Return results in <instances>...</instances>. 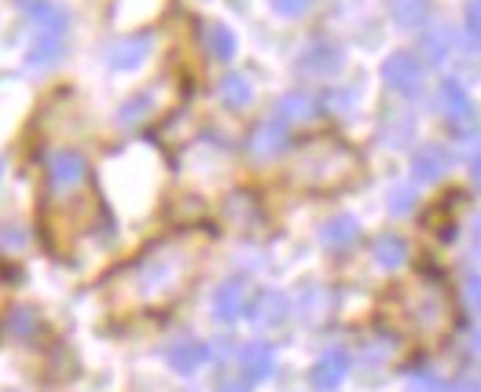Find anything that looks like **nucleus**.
I'll use <instances>...</instances> for the list:
<instances>
[{
    "instance_id": "6",
    "label": "nucleus",
    "mask_w": 481,
    "mask_h": 392,
    "mask_svg": "<svg viewBox=\"0 0 481 392\" xmlns=\"http://www.w3.org/2000/svg\"><path fill=\"white\" fill-rule=\"evenodd\" d=\"M346 374H349V352L346 349H328L312 367V388L331 392V388H338L346 381Z\"/></svg>"
},
{
    "instance_id": "11",
    "label": "nucleus",
    "mask_w": 481,
    "mask_h": 392,
    "mask_svg": "<svg viewBox=\"0 0 481 392\" xmlns=\"http://www.w3.org/2000/svg\"><path fill=\"white\" fill-rule=\"evenodd\" d=\"M239 363H243L246 381H264V378H273V370H276V352H273V345L254 342V345H246L239 352Z\"/></svg>"
},
{
    "instance_id": "10",
    "label": "nucleus",
    "mask_w": 481,
    "mask_h": 392,
    "mask_svg": "<svg viewBox=\"0 0 481 392\" xmlns=\"http://www.w3.org/2000/svg\"><path fill=\"white\" fill-rule=\"evenodd\" d=\"M246 312V283L243 278H228V283L213 294V315L221 323H236Z\"/></svg>"
},
{
    "instance_id": "32",
    "label": "nucleus",
    "mask_w": 481,
    "mask_h": 392,
    "mask_svg": "<svg viewBox=\"0 0 481 392\" xmlns=\"http://www.w3.org/2000/svg\"><path fill=\"white\" fill-rule=\"evenodd\" d=\"M467 26L481 33V0H470L467 5Z\"/></svg>"
},
{
    "instance_id": "12",
    "label": "nucleus",
    "mask_w": 481,
    "mask_h": 392,
    "mask_svg": "<svg viewBox=\"0 0 481 392\" xmlns=\"http://www.w3.org/2000/svg\"><path fill=\"white\" fill-rule=\"evenodd\" d=\"M342 67V51L335 48V44H328V41H312L309 48H305V55H301V70H309V74H335Z\"/></svg>"
},
{
    "instance_id": "34",
    "label": "nucleus",
    "mask_w": 481,
    "mask_h": 392,
    "mask_svg": "<svg viewBox=\"0 0 481 392\" xmlns=\"http://www.w3.org/2000/svg\"><path fill=\"white\" fill-rule=\"evenodd\" d=\"M474 184L481 187V161H474Z\"/></svg>"
},
{
    "instance_id": "9",
    "label": "nucleus",
    "mask_w": 481,
    "mask_h": 392,
    "mask_svg": "<svg viewBox=\"0 0 481 392\" xmlns=\"http://www.w3.org/2000/svg\"><path fill=\"white\" fill-rule=\"evenodd\" d=\"M26 12H30V23L37 26V33L44 37H63L70 19L60 5H51V0H26Z\"/></svg>"
},
{
    "instance_id": "22",
    "label": "nucleus",
    "mask_w": 481,
    "mask_h": 392,
    "mask_svg": "<svg viewBox=\"0 0 481 392\" xmlns=\"http://www.w3.org/2000/svg\"><path fill=\"white\" fill-rule=\"evenodd\" d=\"M371 253H375V260H379L383 268H401L404 257H408V246H404L401 235H379L375 246H371Z\"/></svg>"
},
{
    "instance_id": "20",
    "label": "nucleus",
    "mask_w": 481,
    "mask_h": 392,
    "mask_svg": "<svg viewBox=\"0 0 481 392\" xmlns=\"http://www.w3.org/2000/svg\"><path fill=\"white\" fill-rule=\"evenodd\" d=\"M280 122H309L312 114H316V99L309 96V92H287L283 99H280Z\"/></svg>"
},
{
    "instance_id": "15",
    "label": "nucleus",
    "mask_w": 481,
    "mask_h": 392,
    "mask_svg": "<svg viewBox=\"0 0 481 392\" xmlns=\"http://www.w3.org/2000/svg\"><path fill=\"white\" fill-rule=\"evenodd\" d=\"M250 312H254V323H261V326H280L291 315V301L276 290H264V294H257Z\"/></svg>"
},
{
    "instance_id": "26",
    "label": "nucleus",
    "mask_w": 481,
    "mask_h": 392,
    "mask_svg": "<svg viewBox=\"0 0 481 392\" xmlns=\"http://www.w3.org/2000/svg\"><path fill=\"white\" fill-rule=\"evenodd\" d=\"M12 333L15 338H33L37 333V312L33 308H15L12 312Z\"/></svg>"
},
{
    "instance_id": "13",
    "label": "nucleus",
    "mask_w": 481,
    "mask_h": 392,
    "mask_svg": "<svg viewBox=\"0 0 481 392\" xmlns=\"http://www.w3.org/2000/svg\"><path fill=\"white\" fill-rule=\"evenodd\" d=\"M445 169H449V154L438 143H426V147H419L412 154V173H415V180H438V177H445Z\"/></svg>"
},
{
    "instance_id": "23",
    "label": "nucleus",
    "mask_w": 481,
    "mask_h": 392,
    "mask_svg": "<svg viewBox=\"0 0 481 392\" xmlns=\"http://www.w3.org/2000/svg\"><path fill=\"white\" fill-rule=\"evenodd\" d=\"M151 114H154V92H140V96H133V99L122 103L118 122H122V125H140V122H147Z\"/></svg>"
},
{
    "instance_id": "2",
    "label": "nucleus",
    "mask_w": 481,
    "mask_h": 392,
    "mask_svg": "<svg viewBox=\"0 0 481 392\" xmlns=\"http://www.w3.org/2000/svg\"><path fill=\"white\" fill-rule=\"evenodd\" d=\"M386 319L404 338H415L422 345H441L456 330L459 315H456V297L445 287V278L434 271H419L390 294Z\"/></svg>"
},
{
    "instance_id": "5",
    "label": "nucleus",
    "mask_w": 481,
    "mask_h": 392,
    "mask_svg": "<svg viewBox=\"0 0 481 392\" xmlns=\"http://www.w3.org/2000/svg\"><path fill=\"white\" fill-rule=\"evenodd\" d=\"M383 81L401 96H415L422 88V59L415 51H393L383 63Z\"/></svg>"
},
{
    "instance_id": "18",
    "label": "nucleus",
    "mask_w": 481,
    "mask_h": 392,
    "mask_svg": "<svg viewBox=\"0 0 481 392\" xmlns=\"http://www.w3.org/2000/svg\"><path fill=\"white\" fill-rule=\"evenodd\" d=\"M206 360H209V349H206L202 342H177V345L170 349V367H173L177 374H195Z\"/></svg>"
},
{
    "instance_id": "1",
    "label": "nucleus",
    "mask_w": 481,
    "mask_h": 392,
    "mask_svg": "<svg viewBox=\"0 0 481 392\" xmlns=\"http://www.w3.org/2000/svg\"><path fill=\"white\" fill-rule=\"evenodd\" d=\"M206 250H209V232L202 228H184L151 242L136 260H129L111 275V283H106L111 305L118 312H166L195 283Z\"/></svg>"
},
{
    "instance_id": "27",
    "label": "nucleus",
    "mask_w": 481,
    "mask_h": 392,
    "mask_svg": "<svg viewBox=\"0 0 481 392\" xmlns=\"http://www.w3.org/2000/svg\"><path fill=\"white\" fill-rule=\"evenodd\" d=\"M15 268L8 264V260H0V315L8 312V305H12V294H15Z\"/></svg>"
},
{
    "instance_id": "28",
    "label": "nucleus",
    "mask_w": 481,
    "mask_h": 392,
    "mask_svg": "<svg viewBox=\"0 0 481 392\" xmlns=\"http://www.w3.org/2000/svg\"><path fill=\"white\" fill-rule=\"evenodd\" d=\"M309 5H312V0H273V8H276L280 15H287V19L305 15V12H309Z\"/></svg>"
},
{
    "instance_id": "33",
    "label": "nucleus",
    "mask_w": 481,
    "mask_h": 392,
    "mask_svg": "<svg viewBox=\"0 0 481 392\" xmlns=\"http://www.w3.org/2000/svg\"><path fill=\"white\" fill-rule=\"evenodd\" d=\"M449 392H481V385H477V381H467V378H463V381H456V385H452Z\"/></svg>"
},
{
    "instance_id": "17",
    "label": "nucleus",
    "mask_w": 481,
    "mask_h": 392,
    "mask_svg": "<svg viewBox=\"0 0 481 392\" xmlns=\"http://www.w3.org/2000/svg\"><path fill=\"white\" fill-rule=\"evenodd\" d=\"M386 12L397 26L412 30V26H422L430 19V0H386Z\"/></svg>"
},
{
    "instance_id": "3",
    "label": "nucleus",
    "mask_w": 481,
    "mask_h": 392,
    "mask_svg": "<svg viewBox=\"0 0 481 392\" xmlns=\"http://www.w3.org/2000/svg\"><path fill=\"white\" fill-rule=\"evenodd\" d=\"M356 177H360V154L338 136L301 140L291 154V169H287V180L309 195L342 191L356 184Z\"/></svg>"
},
{
    "instance_id": "14",
    "label": "nucleus",
    "mask_w": 481,
    "mask_h": 392,
    "mask_svg": "<svg viewBox=\"0 0 481 392\" xmlns=\"http://www.w3.org/2000/svg\"><path fill=\"white\" fill-rule=\"evenodd\" d=\"M441 106H445V118L452 125H470L474 122V106H470L467 88L459 81H445L441 85Z\"/></svg>"
},
{
    "instance_id": "35",
    "label": "nucleus",
    "mask_w": 481,
    "mask_h": 392,
    "mask_svg": "<svg viewBox=\"0 0 481 392\" xmlns=\"http://www.w3.org/2000/svg\"><path fill=\"white\" fill-rule=\"evenodd\" d=\"M474 349H481V326L474 330Z\"/></svg>"
},
{
    "instance_id": "8",
    "label": "nucleus",
    "mask_w": 481,
    "mask_h": 392,
    "mask_svg": "<svg viewBox=\"0 0 481 392\" xmlns=\"http://www.w3.org/2000/svg\"><path fill=\"white\" fill-rule=\"evenodd\" d=\"M283 147H287V122H280V118L261 122V125L250 132V154L261 158V161L276 158Z\"/></svg>"
},
{
    "instance_id": "4",
    "label": "nucleus",
    "mask_w": 481,
    "mask_h": 392,
    "mask_svg": "<svg viewBox=\"0 0 481 392\" xmlns=\"http://www.w3.org/2000/svg\"><path fill=\"white\" fill-rule=\"evenodd\" d=\"M44 173H48L51 195H74L85 184V177H88V165H85V158L78 150H56L48 158Z\"/></svg>"
},
{
    "instance_id": "24",
    "label": "nucleus",
    "mask_w": 481,
    "mask_h": 392,
    "mask_svg": "<svg viewBox=\"0 0 481 392\" xmlns=\"http://www.w3.org/2000/svg\"><path fill=\"white\" fill-rule=\"evenodd\" d=\"M221 99H225L232 110H243V106H250V99H254V85H250L243 74H228V77L221 81Z\"/></svg>"
},
{
    "instance_id": "19",
    "label": "nucleus",
    "mask_w": 481,
    "mask_h": 392,
    "mask_svg": "<svg viewBox=\"0 0 481 392\" xmlns=\"http://www.w3.org/2000/svg\"><path fill=\"white\" fill-rule=\"evenodd\" d=\"M60 59H63V37H44V33H37V41L26 51V63L33 70H48V67H56Z\"/></svg>"
},
{
    "instance_id": "25",
    "label": "nucleus",
    "mask_w": 481,
    "mask_h": 392,
    "mask_svg": "<svg viewBox=\"0 0 481 392\" xmlns=\"http://www.w3.org/2000/svg\"><path fill=\"white\" fill-rule=\"evenodd\" d=\"M452 44H456V33L449 30V26H438V30H426V37H422V51L430 55L434 63H441V59H449L452 55Z\"/></svg>"
},
{
    "instance_id": "31",
    "label": "nucleus",
    "mask_w": 481,
    "mask_h": 392,
    "mask_svg": "<svg viewBox=\"0 0 481 392\" xmlns=\"http://www.w3.org/2000/svg\"><path fill=\"white\" fill-rule=\"evenodd\" d=\"M217 392H250V381L246 378H225L217 385Z\"/></svg>"
},
{
    "instance_id": "16",
    "label": "nucleus",
    "mask_w": 481,
    "mask_h": 392,
    "mask_svg": "<svg viewBox=\"0 0 481 392\" xmlns=\"http://www.w3.org/2000/svg\"><path fill=\"white\" fill-rule=\"evenodd\" d=\"M319 239H324V246H331V250H349L360 239V223L353 216H331L324 223V232H319Z\"/></svg>"
},
{
    "instance_id": "7",
    "label": "nucleus",
    "mask_w": 481,
    "mask_h": 392,
    "mask_svg": "<svg viewBox=\"0 0 481 392\" xmlns=\"http://www.w3.org/2000/svg\"><path fill=\"white\" fill-rule=\"evenodd\" d=\"M147 55H151V33H133V37H122V41L111 44L106 63H111L115 70H136Z\"/></svg>"
},
{
    "instance_id": "29",
    "label": "nucleus",
    "mask_w": 481,
    "mask_h": 392,
    "mask_svg": "<svg viewBox=\"0 0 481 392\" xmlns=\"http://www.w3.org/2000/svg\"><path fill=\"white\" fill-rule=\"evenodd\" d=\"M467 305L481 312V275H470L467 278Z\"/></svg>"
},
{
    "instance_id": "21",
    "label": "nucleus",
    "mask_w": 481,
    "mask_h": 392,
    "mask_svg": "<svg viewBox=\"0 0 481 392\" xmlns=\"http://www.w3.org/2000/svg\"><path fill=\"white\" fill-rule=\"evenodd\" d=\"M202 37H206V51L213 55V59H232V55H236V33L228 26L209 23Z\"/></svg>"
},
{
    "instance_id": "36",
    "label": "nucleus",
    "mask_w": 481,
    "mask_h": 392,
    "mask_svg": "<svg viewBox=\"0 0 481 392\" xmlns=\"http://www.w3.org/2000/svg\"><path fill=\"white\" fill-rule=\"evenodd\" d=\"M0 177H5V161H0Z\"/></svg>"
},
{
    "instance_id": "30",
    "label": "nucleus",
    "mask_w": 481,
    "mask_h": 392,
    "mask_svg": "<svg viewBox=\"0 0 481 392\" xmlns=\"http://www.w3.org/2000/svg\"><path fill=\"white\" fill-rule=\"evenodd\" d=\"M412 202H415V198H412V191H408V187H393V202H390V209H393V213L412 209Z\"/></svg>"
}]
</instances>
